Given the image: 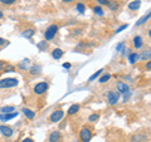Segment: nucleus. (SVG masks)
<instances>
[{
    "mask_svg": "<svg viewBox=\"0 0 151 142\" xmlns=\"http://www.w3.org/2000/svg\"><path fill=\"white\" fill-rule=\"evenodd\" d=\"M93 13L97 14V15H100V16L105 15V13H103V9H102L101 6H94V8H93Z\"/></svg>",
    "mask_w": 151,
    "mask_h": 142,
    "instance_id": "nucleus-30",
    "label": "nucleus"
},
{
    "mask_svg": "<svg viewBox=\"0 0 151 142\" xmlns=\"http://www.w3.org/2000/svg\"><path fill=\"white\" fill-rule=\"evenodd\" d=\"M19 86V79L8 77V78H1L0 79V101L4 98H8L13 94V91L17 89Z\"/></svg>",
    "mask_w": 151,
    "mask_h": 142,
    "instance_id": "nucleus-1",
    "label": "nucleus"
},
{
    "mask_svg": "<svg viewBox=\"0 0 151 142\" xmlns=\"http://www.w3.org/2000/svg\"><path fill=\"white\" fill-rule=\"evenodd\" d=\"M63 138V136H62V132L60 131H52L50 132V135L48 136V142H60Z\"/></svg>",
    "mask_w": 151,
    "mask_h": 142,
    "instance_id": "nucleus-11",
    "label": "nucleus"
},
{
    "mask_svg": "<svg viewBox=\"0 0 151 142\" xmlns=\"http://www.w3.org/2000/svg\"><path fill=\"white\" fill-rule=\"evenodd\" d=\"M151 18V10L150 11H147V13H146L145 14V15H142V16H141L140 19H139V20L137 22H136V27H140V25H142V24H145V23L146 22H147L149 20V19Z\"/></svg>",
    "mask_w": 151,
    "mask_h": 142,
    "instance_id": "nucleus-18",
    "label": "nucleus"
},
{
    "mask_svg": "<svg viewBox=\"0 0 151 142\" xmlns=\"http://www.w3.org/2000/svg\"><path fill=\"white\" fill-rule=\"evenodd\" d=\"M140 59L141 60H150L151 59V48H146L144 49L142 52H141V54H140Z\"/></svg>",
    "mask_w": 151,
    "mask_h": 142,
    "instance_id": "nucleus-17",
    "label": "nucleus"
},
{
    "mask_svg": "<svg viewBox=\"0 0 151 142\" xmlns=\"http://www.w3.org/2000/svg\"><path fill=\"white\" fill-rule=\"evenodd\" d=\"M140 6H141V1H140V0H134V1H131L129 4V9H130V10H132V11L139 10Z\"/></svg>",
    "mask_w": 151,
    "mask_h": 142,
    "instance_id": "nucleus-21",
    "label": "nucleus"
},
{
    "mask_svg": "<svg viewBox=\"0 0 151 142\" xmlns=\"http://www.w3.org/2000/svg\"><path fill=\"white\" fill-rule=\"evenodd\" d=\"M35 34V28L33 27H28V28H24V29L22 30V35L27 38V39H30V38H33Z\"/></svg>",
    "mask_w": 151,
    "mask_h": 142,
    "instance_id": "nucleus-12",
    "label": "nucleus"
},
{
    "mask_svg": "<svg viewBox=\"0 0 151 142\" xmlns=\"http://www.w3.org/2000/svg\"><path fill=\"white\" fill-rule=\"evenodd\" d=\"M38 48L43 52V50H45L47 48H48V43H45V42H40V43L38 44Z\"/></svg>",
    "mask_w": 151,
    "mask_h": 142,
    "instance_id": "nucleus-32",
    "label": "nucleus"
},
{
    "mask_svg": "<svg viewBox=\"0 0 151 142\" xmlns=\"http://www.w3.org/2000/svg\"><path fill=\"white\" fill-rule=\"evenodd\" d=\"M79 140H81V142H89L92 140V130L87 126L82 127L79 131Z\"/></svg>",
    "mask_w": 151,
    "mask_h": 142,
    "instance_id": "nucleus-5",
    "label": "nucleus"
},
{
    "mask_svg": "<svg viewBox=\"0 0 151 142\" xmlns=\"http://www.w3.org/2000/svg\"><path fill=\"white\" fill-rule=\"evenodd\" d=\"M0 135L5 138H10V137L14 135V128L9 125H0Z\"/></svg>",
    "mask_w": 151,
    "mask_h": 142,
    "instance_id": "nucleus-8",
    "label": "nucleus"
},
{
    "mask_svg": "<svg viewBox=\"0 0 151 142\" xmlns=\"http://www.w3.org/2000/svg\"><path fill=\"white\" fill-rule=\"evenodd\" d=\"M98 120H100V115H98V113H92V115L88 117L89 122H97Z\"/></svg>",
    "mask_w": 151,
    "mask_h": 142,
    "instance_id": "nucleus-29",
    "label": "nucleus"
},
{
    "mask_svg": "<svg viewBox=\"0 0 151 142\" xmlns=\"http://www.w3.org/2000/svg\"><path fill=\"white\" fill-rule=\"evenodd\" d=\"M43 72V69H42V65L40 64H32V67L27 70V73L29 74L30 78H37L39 77Z\"/></svg>",
    "mask_w": 151,
    "mask_h": 142,
    "instance_id": "nucleus-7",
    "label": "nucleus"
},
{
    "mask_svg": "<svg viewBox=\"0 0 151 142\" xmlns=\"http://www.w3.org/2000/svg\"><path fill=\"white\" fill-rule=\"evenodd\" d=\"M1 19H4V11L0 9V20H1Z\"/></svg>",
    "mask_w": 151,
    "mask_h": 142,
    "instance_id": "nucleus-40",
    "label": "nucleus"
},
{
    "mask_svg": "<svg viewBox=\"0 0 151 142\" xmlns=\"http://www.w3.org/2000/svg\"><path fill=\"white\" fill-rule=\"evenodd\" d=\"M127 27H129V25H127V24H124V25H121L120 28H119V29H116V33H121L122 30H124V29H126V28Z\"/></svg>",
    "mask_w": 151,
    "mask_h": 142,
    "instance_id": "nucleus-35",
    "label": "nucleus"
},
{
    "mask_svg": "<svg viewBox=\"0 0 151 142\" xmlns=\"http://www.w3.org/2000/svg\"><path fill=\"white\" fill-rule=\"evenodd\" d=\"M76 9H77V11H79V13H84V11H86V5L82 4V3H77Z\"/></svg>",
    "mask_w": 151,
    "mask_h": 142,
    "instance_id": "nucleus-31",
    "label": "nucleus"
},
{
    "mask_svg": "<svg viewBox=\"0 0 151 142\" xmlns=\"http://www.w3.org/2000/svg\"><path fill=\"white\" fill-rule=\"evenodd\" d=\"M9 44V40L8 39H4V38L0 37V48H3V47H5Z\"/></svg>",
    "mask_w": 151,
    "mask_h": 142,
    "instance_id": "nucleus-33",
    "label": "nucleus"
},
{
    "mask_svg": "<svg viewBox=\"0 0 151 142\" xmlns=\"http://www.w3.org/2000/svg\"><path fill=\"white\" fill-rule=\"evenodd\" d=\"M17 3H18V0H0V5H3V6H12Z\"/></svg>",
    "mask_w": 151,
    "mask_h": 142,
    "instance_id": "nucleus-22",
    "label": "nucleus"
},
{
    "mask_svg": "<svg viewBox=\"0 0 151 142\" xmlns=\"http://www.w3.org/2000/svg\"><path fill=\"white\" fill-rule=\"evenodd\" d=\"M63 4H72V3H74L76 0H60Z\"/></svg>",
    "mask_w": 151,
    "mask_h": 142,
    "instance_id": "nucleus-39",
    "label": "nucleus"
},
{
    "mask_svg": "<svg viewBox=\"0 0 151 142\" xmlns=\"http://www.w3.org/2000/svg\"><path fill=\"white\" fill-rule=\"evenodd\" d=\"M18 116V112H12V113H0V121H3V122H6L9 120H12V118L14 117H17Z\"/></svg>",
    "mask_w": 151,
    "mask_h": 142,
    "instance_id": "nucleus-15",
    "label": "nucleus"
},
{
    "mask_svg": "<svg viewBox=\"0 0 151 142\" xmlns=\"http://www.w3.org/2000/svg\"><path fill=\"white\" fill-rule=\"evenodd\" d=\"M59 30V25L58 24H50L47 29L44 30V39L47 42H49V40H53L54 39V37L57 35V33H58Z\"/></svg>",
    "mask_w": 151,
    "mask_h": 142,
    "instance_id": "nucleus-3",
    "label": "nucleus"
},
{
    "mask_svg": "<svg viewBox=\"0 0 151 142\" xmlns=\"http://www.w3.org/2000/svg\"><path fill=\"white\" fill-rule=\"evenodd\" d=\"M63 67H64V68H70V64H69V63H64Z\"/></svg>",
    "mask_w": 151,
    "mask_h": 142,
    "instance_id": "nucleus-41",
    "label": "nucleus"
},
{
    "mask_svg": "<svg viewBox=\"0 0 151 142\" xmlns=\"http://www.w3.org/2000/svg\"><path fill=\"white\" fill-rule=\"evenodd\" d=\"M30 67H32V62H30V59H28V58L20 60V62L15 65V68L19 69V70H22V72H27Z\"/></svg>",
    "mask_w": 151,
    "mask_h": 142,
    "instance_id": "nucleus-10",
    "label": "nucleus"
},
{
    "mask_svg": "<svg viewBox=\"0 0 151 142\" xmlns=\"http://www.w3.org/2000/svg\"><path fill=\"white\" fill-rule=\"evenodd\" d=\"M48 89H49V82L48 80H42V82H38L34 84L33 93H34V96H37V97H43L47 94Z\"/></svg>",
    "mask_w": 151,
    "mask_h": 142,
    "instance_id": "nucleus-2",
    "label": "nucleus"
},
{
    "mask_svg": "<svg viewBox=\"0 0 151 142\" xmlns=\"http://www.w3.org/2000/svg\"><path fill=\"white\" fill-rule=\"evenodd\" d=\"M147 141H149V132L145 130L136 132L131 137V142H147Z\"/></svg>",
    "mask_w": 151,
    "mask_h": 142,
    "instance_id": "nucleus-6",
    "label": "nucleus"
},
{
    "mask_svg": "<svg viewBox=\"0 0 151 142\" xmlns=\"http://www.w3.org/2000/svg\"><path fill=\"white\" fill-rule=\"evenodd\" d=\"M139 58H140V55L137 53H131V54H129V60H130L131 64H135L136 62H137Z\"/></svg>",
    "mask_w": 151,
    "mask_h": 142,
    "instance_id": "nucleus-24",
    "label": "nucleus"
},
{
    "mask_svg": "<svg viewBox=\"0 0 151 142\" xmlns=\"http://www.w3.org/2000/svg\"><path fill=\"white\" fill-rule=\"evenodd\" d=\"M9 62L8 60H4V59H0V75H1L3 73H5L4 72V68L6 67V64H8Z\"/></svg>",
    "mask_w": 151,
    "mask_h": 142,
    "instance_id": "nucleus-28",
    "label": "nucleus"
},
{
    "mask_svg": "<svg viewBox=\"0 0 151 142\" xmlns=\"http://www.w3.org/2000/svg\"><path fill=\"white\" fill-rule=\"evenodd\" d=\"M63 117H64V111L62 108H58V110H54L50 113V116L48 117V122L49 123H57L60 120H63Z\"/></svg>",
    "mask_w": 151,
    "mask_h": 142,
    "instance_id": "nucleus-4",
    "label": "nucleus"
},
{
    "mask_svg": "<svg viewBox=\"0 0 151 142\" xmlns=\"http://www.w3.org/2000/svg\"><path fill=\"white\" fill-rule=\"evenodd\" d=\"M102 73H103V69H100V70H97L96 73H93V74L91 75V77L88 78V82H93V80H94V79H97V78L100 77L101 74H102Z\"/></svg>",
    "mask_w": 151,
    "mask_h": 142,
    "instance_id": "nucleus-25",
    "label": "nucleus"
},
{
    "mask_svg": "<svg viewBox=\"0 0 151 142\" xmlns=\"http://www.w3.org/2000/svg\"><path fill=\"white\" fill-rule=\"evenodd\" d=\"M0 112H1V113H12V112H15V107H14V106L1 107V108H0Z\"/></svg>",
    "mask_w": 151,
    "mask_h": 142,
    "instance_id": "nucleus-23",
    "label": "nucleus"
},
{
    "mask_svg": "<svg viewBox=\"0 0 151 142\" xmlns=\"http://www.w3.org/2000/svg\"><path fill=\"white\" fill-rule=\"evenodd\" d=\"M63 54H64V52L60 48H54L52 50V58L53 59H60L63 57Z\"/></svg>",
    "mask_w": 151,
    "mask_h": 142,
    "instance_id": "nucleus-19",
    "label": "nucleus"
},
{
    "mask_svg": "<svg viewBox=\"0 0 151 142\" xmlns=\"http://www.w3.org/2000/svg\"><path fill=\"white\" fill-rule=\"evenodd\" d=\"M110 78H111V74H110V73H106V74H103L100 79H98V82H100L101 84H103V83L108 82V80H110Z\"/></svg>",
    "mask_w": 151,
    "mask_h": 142,
    "instance_id": "nucleus-27",
    "label": "nucleus"
},
{
    "mask_svg": "<svg viewBox=\"0 0 151 142\" xmlns=\"http://www.w3.org/2000/svg\"><path fill=\"white\" fill-rule=\"evenodd\" d=\"M124 45H125V43H120L119 45L116 47V52H120V50H121L122 48H124Z\"/></svg>",
    "mask_w": 151,
    "mask_h": 142,
    "instance_id": "nucleus-37",
    "label": "nucleus"
},
{
    "mask_svg": "<svg viewBox=\"0 0 151 142\" xmlns=\"http://www.w3.org/2000/svg\"><path fill=\"white\" fill-rule=\"evenodd\" d=\"M22 112H23V115H24L28 120H34L35 118V112L33 111V110H30V108H28V107H23L22 108Z\"/></svg>",
    "mask_w": 151,
    "mask_h": 142,
    "instance_id": "nucleus-14",
    "label": "nucleus"
},
{
    "mask_svg": "<svg viewBox=\"0 0 151 142\" xmlns=\"http://www.w3.org/2000/svg\"><path fill=\"white\" fill-rule=\"evenodd\" d=\"M96 1L100 4V5H108V3H110V0H96Z\"/></svg>",
    "mask_w": 151,
    "mask_h": 142,
    "instance_id": "nucleus-34",
    "label": "nucleus"
},
{
    "mask_svg": "<svg viewBox=\"0 0 151 142\" xmlns=\"http://www.w3.org/2000/svg\"><path fill=\"white\" fill-rule=\"evenodd\" d=\"M116 87H117V92H120V93H129L130 91V87L125 82H119Z\"/></svg>",
    "mask_w": 151,
    "mask_h": 142,
    "instance_id": "nucleus-16",
    "label": "nucleus"
},
{
    "mask_svg": "<svg viewBox=\"0 0 151 142\" xmlns=\"http://www.w3.org/2000/svg\"><path fill=\"white\" fill-rule=\"evenodd\" d=\"M147 34H149V38H150V39H151V28H150V29H149V32H147Z\"/></svg>",
    "mask_w": 151,
    "mask_h": 142,
    "instance_id": "nucleus-42",
    "label": "nucleus"
},
{
    "mask_svg": "<svg viewBox=\"0 0 151 142\" xmlns=\"http://www.w3.org/2000/svg\"><path fill=\"white\" fill-rule=\"evenodd\" d=\"M107 6L110 8L112 11H116L117 9H119V4H117L115 0H110V3H108V5H107Z\"/></svg>",
    "mask_w": 151,
    "mask_h": 142,
    "instance_id": "nucleus-26",
    "label": "nucleus"
},
{
    "mask_svg": "<svg viewBox=\"0 0 151 142\" xmlns=\"http://www.w3.org/2000/svg\"><path fill=\"white\" fill-rule=\"evenodd\" d=\"M145 68H146V69H150V70H151V59H150V60H147V62H146V64H145Z\"/></svg>",
    "mask_w": 151,
    "mask_h": 142,
    "instance_id": "nucleus-38",
    "label": "nucleus"
},
{
    "mask_svg": "<svg viewBox=\"0 0 151 142\" xmlns=\"http://www.w3.org/2000/svg\"><path fill=\"white\" fill-rule=\"evenodd\" d=\"M132 45L135 49H141L144 47V39L140 35H135L132 38Z\"/></svg>",
    "mask_w": 151,
    "mask_h": 142,
    "instance_id": "nucleus-13",
    "label": "nucleus"
},
{
    "mask_svg": "<svg viewBox=\"0 0 151 142\" xmlns=\"http://www.w3.org/2000/svg\"><path fill=\"white\" fill-rule=\"evenodd\" d=\"M22 142H34V140L32 138V137H25V138H23Z\"/></svg>",
    "mask_w": 151,
    "mask_h": 142,
    "instance_id": "nucleus-36",
    "label": "nucleus"
},
{
    "mask_svg": "<svg viewBox=\"0 0 151 142\" xmlns=\"http://www.w3.org/2000/svg\"><path fill=\"white\" fill-rule=\"evenodd\" d=\"M79 105H77V103H74V105H72L69 108H68V111H67V115L68 116H73V115H76L78 111H79Z\"/></svg>",
    "mask_w": 151,
    "mask_h": 142,
    "instance_id": "nucleus-20",
    "label": "nucleus"
},
{
    "mask_svg": "<svg viewBox=\"0 0 151 142\" xmlns=\"http://www.w3.org/2000/svg\"><path fill=\"white\" fill-rule=\"evenodd\" d=\"M120 96H121V93H120V92H117V91H110V92L107 93V101H108V105L115 106L116 103L119 102Z\"/></svg>",
    "mask_w": 151,
    "mask_h": 142,
    "instance_id": "nucleus-9",
    "label": "nucleus"
}]
</instances>
